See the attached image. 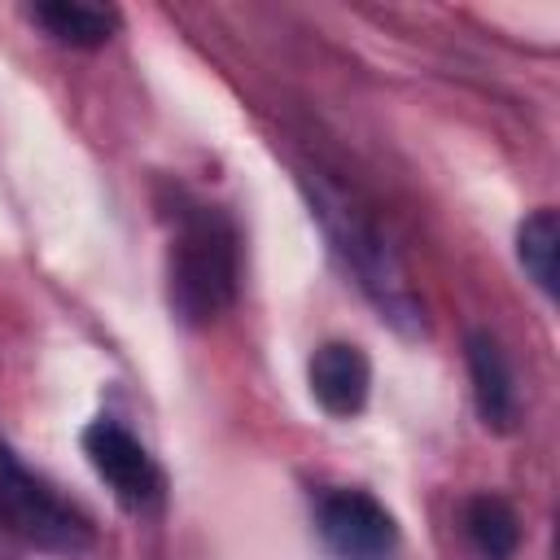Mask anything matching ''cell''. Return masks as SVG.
<instances>
[{
  "label": "cell",
  "mask_w": 560,
  "mask_h": 560,
  "mask_svg": "<svg viewBox=\"0 0 560 560\" xmlns=\"http://www.w3.org/2000/svg\"><path fill=\"white\" fill-rule=\"evenodd\" d=\"M516 258H521V267H525V276L547 293V298H556V289H560V219H556V210H534L521 228H516Z\"/></svg>",
  "instance_id": "10"
},
{
  "label": "cell",
  "mask_w": 560,
  "mask_h": 560,
  "mask_svg": "<svg viewBox=\"0 0 560 560\" xmlns=\"http://www.w3.org/2000/svg\"><path fill=\"white\" fill-rule=\"evenodd\" d=\"M315 529L337 560H389V551L398 547V525L385 512V503L350 486L319 494Z\"/></svg>",
  "instance_id": "5"
},
{
  "label": "cell",
  "mask_w": 560,
  "mask_h": 560,
  "mask_svg": "<svg viewBox=\"0 0 560 560\" xmlns=\"http://www.w3.org/2000/svg\"><path fill=\"white\" fill-rule=\"evenodd\" d=\"M464 529L472 538V547L486 556V560H512L516 542H521V521L512 512L508 499L499 494H472L464 503Z\"/></svg>",
  "instance_id": "9"
},
{
  "label": "cell",
  "mask_w": 560,
  "mask_h": 560,
  "mask_svg": "<svg viewBox=\"0 0 560 560\" xmlns=\"http://www.w3.org/2000/svg\"><path fill=\"white\" fill-rule=\"evenodd\" d=\"M236 280H241V249L232 219L219 206L184 201L175 210V236L166 262L171 311L184 324H210L232 306Z\"/></svg>",
  "instance_id": "1"
},
{
  "label": "cell",
  "mask_w": 560,
  "mask_h": 560,
  "mask_svg": "<svg viewBox=\"0 0 560 560\" xmlns=\"http://www.w3.org/2000/svg\"><path fill=\"white\" fill-rule=\"evenodd\" d=\"M31 18L70 48H101L109 44V35L118 31V13L114 9H96V4H74V0H52V4H35Z\"/></svg>",
  "instance_id": "8"
},
{
  "label": "cell",
  "mask_w": 560,
  "mask_h": 560,
  "mask_svg": "<svg viewBox=\"0 0 560 560\" xmlns=\"http://www.w3.org/2000/svg\"><path fill=\"white\" fill-rule=\"evenodd\" d=\"M315 210H319V219H324V228H328L337 254H341L346 267L359 276L363 293L381 306V315H389L398 328H416V324H420V306H416V298H411V289H407V280H402L398 258H394L389 245L381 241V232H376L359 210H350L341 197H332V192H319V197H315Z\"/></svg>",
  "instance_id": "3"
},
{
  "label": "cell",
  "mask_w": 560,
  "mask_h": 560,
  "mask_svg": "<svg viewBox=\"0 0 560 560\" xmlns=\"http://www.w3.org/2000/svg\"><path fill=\"white\" fill-rule=\"evenodd\" d=\"M0 521L31 547L52 556H83L92 551L96 534L83 512H74L44 477H35L4 442H0Z\"/></svg>",
  "instance_id": "2"
},
{
  "label": "cell",
  "mask_w": 560,
  "mask_h": 560,
  "mask_svg": "<svg viewBox=\"0 0 560 560\" xmlns=\"http://www.w3.org/2000/svg\"><path fill=\"white\" fill-rule=\"evenodd\" d=\"M83 455L96 468V477L114 490V499L127 512H153L162 503V468L144 451L140 438H131L118 420H92L83 429Z\"/></svg>",
  "instance_id": "4"
},
{
  "label": "cell",
  "mask_w": 560,
  "mask_h": 560,
  "mask_svg": "<svg viewBox=\"0 0 560 560\" xmlns=\"http://www.w3.org/2000/svg\"><path fill=\"white\" fill-rule=\"evenodd\" d=\"M306 381H311L315 402L328 416L350 420V416H359L368 407L372 363L354 341H324L306 363Z\"/></svg>",
  "instance_id": "6"
},
{
  "label": "cell",
  "mask_w": 560,
  "mask_h": 560,
  "mask_svg": "<svg viewBox=\"0 0 560 560\" xmlns=\"http://www.w3.org/2000/svg\"><path fill=\"white\" fill-rule=\"evenodd\" d=\"M468 376H472V402L486 429L508 433L516 424L521 398H516V381H512V363L499 346L494 332L477 328L468 332Z\"/></svg>",
  "instance_id": "7"
}]
</instances>
